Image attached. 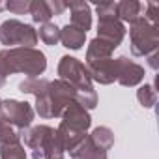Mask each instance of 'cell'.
<instances>
[{
	"instance_id": "6da1fadb",
	"label": "cell",
	"mask_w": 159,
	"mask_h": 159,
	"mask_svg": "<svg viewBox=\"0 0 159 159\" xmlns=\"http://www.w3.org/2000/svg\"><path fill=\"white\" fill-rule=\"evenodd\" d=\"M47 67L45 54L38 49L15 47L0 51V88L6 84V79L11 73H25L30 77H39Z\"/></svg>"
},
{
	"instance_id": "7a4b0ae2",
	"label": "cell",
	"mask_w": 159,
	"mask_h": 159,
	"mask_svg": "<svg viewBox=\"0 0 159 159\" xmlns=\"http://www.w3.org/2000/svg\"><path fill=\"white\" fill-rule=\"evenodd\" d=\"M92 124V118L88 114V111L84 107H81L79 103L71 101L64 112H62V122L56 129V135L60 137L64 150L71 152L73 148H77L84 139H86V131Z\"/></svg>"
},
{
	"instance_id": "3957f363",
	"label": "cell",
	"mask_w": 159,
	"mask_h": 159,
	"mask_svg": "<svg viewBox=\"0 0 159 159\" xmlns=\"http://www.w3.org/2000/svg\"><path fill=\"white\" fill-rule=\"evenodd\" d=\"M131 52L133 56H148L157 51L159 45V25L150 23L144 15L131 23Z\"/></svg>"
},
{
	"instance_id": "277c9868",
	"label": "cell",
	"mask_w": 159,
	"mask_h": 159,
	"mask_svg": "<svg viewBox=\"0 0 159 159\" xmlns=\"http://www.w3.org/2000/svg\"><path fill=\"white\" fill-rule=\"evenodd\" d=\"M0 43L10 49L15 47L34 49V45L38 43V32L30 25H25L17 19H10L0 25Z\"/></svg>"
},
{
	"instance_id": "5b68a950",
	"label": "cell",
	"mask_w": 159,
	"mask_h": 159,
	"mask_svg": "<svg viewBox=\"0 0 159 159\" xmlns=\"http://www.w3.org/2000/svg\"><path fill=\"white\" fill-rule=\"evenodd\" d=\"M58 75H60L62 81H66L67 84H71L77 92L94 90L92 79H90V73H88L86 66L81 64L73 56H62V60L58 64Z\"/></svg>"
},
{
	"instance_id": "8992f818",
	"label": "cell",
	"mask_w": 159,
	"mask_h": 159,
	"mask_svg": "<svg viewBox=\"0 0 159 159\" xmlns=\"http://www.w3.org/2000/svg\"><path fill=\"white\" fill-rule=\"evenodd\" d=\"M0 120L6 122L8 125H13L21 131L30 127L34 120V109L26 101H17V99H6L0 107Z\"/></svg>"
},
{
	"instance_id": "52a82bcc",
	"label": "cell",
	"mask_w": 159,
	"mask_h": 159,
	"mask_svg": "<svg viewBox=\"0 0 159 159\" xmlns=\"http://www.w3.org/2000/svg\"><path fill=\"white\" fill-rule=\"evenodd\" d=\"M112 66H114L116 81L120 84H124V86H137L144 79V67L139 66L137 62L129 60L127 56L112 58Z\"/></svg>"
},
{
	"instance_id": "ba28073f",
	"label": "cell",
	"mask_w": 159,
	"mask_h": 159,
	"mask_svg": "<svg viewBox=\"0 0 159 159\" xmlns=\"http://www.w3.org/2000/svg\"><path fill=\"white\" fill-rule=\"evenodd\" d=\"M54 129L49 125H34L26 131H21V137L28 150H32V159H43V144Z\"/></svg>"
},
{
	"instance_id": "9c48e42d",
	"label": "cell",
	"mask_w": 159,
	"mask_h": 159,
	"mask_svg": "<svg viewBox=\"0 0 159 159\" xmlns=\"http://www.w3.org/2000/svg\"><path fill=\"white\" fill-rule=\"evenodd\" d=\"M124 36H125V26H124L122 21H118V19L99 21V25H98V38L112 43L114 47H118L122 43Z\"/></svg>"
},
{
	"instance_id": "30bf717a",
	"label": "cell",
	"mask_w": 159,
	"mask_h": 159,
	"mask_svg": "<svg viewBox=\"0 0 159 159\" xmlns=\"http://www.w3.org/2000/svg\"><path fill=\"white\" fill-rule=\"evenodd\" d=\"M86 69L90 73V79H92V81H96V83H99V84H111V83L116 81L112 58L90 62V64H86Z\"/></svg>"
},
{
	"instance_id": "8fae6325",
	"label": "cell",
	"mask_w": 159,
	"mask_h": 159,
	"mask_svg": "<svg viewBox=\"0 0 159 159\" xmlns=\"http://www.w3.org/2000/svg\"><path fill=\"white\" fill-rule=\"evenodd\" d=\"M67 8L71 11V26L86 34L92 26V13L90 6L86 2H67Z\"/></svg>"
},
{
	"instance_id": "7c38bea8",
	"label": "cell",
	"mask_w": 159,
	"mask_h": 159,
	"mask_svg": "<svg viewBox=\"0 0 159 159\" xmlns=\"http://www.w3.org/2000/svg\"><path fill=\"white\" fill-rule=\"evenodd\" d=\"M114 49L116 47L112 43H109V41H105L101 38H94L90 41V45H88V51H86V64L111 58V54H112Z\"/></svg>"
},
{
	"instance_id": "4fadbf2b",
	"label": "cell",
	"mask_w": 159,
	"mask_h": 159,
	"mask_svg": "<svg viewBox=\"0 0 159 159\" xmlns=\"http://www.w3.org/2000/svg\"><path fill=\"white\" fill-rule=\"evenodd\" d=\"M69 153H71L73 159H107V152L101 150L99 146H96L88 137L77 148H73Z\"/></svg>"
},
{
	"instance_id": "5bb4252c",
	"label": "cell",
	"mask_w": 159,
	"mask_h": 159,
	"mask_svg": "<svg viewBox=\"0 0 159 159\" xmlns=\"http://www.w3.org/2000/svg\"><path fill=\"white\" fill-rule=\"evenodd\" d=\"M142 11H144V4L137 2V0H124V2H118L116 8L118 21H125V23H133L142 15Z\"/></svg>"
},
{
	"instance_id": "9a60e30c",
	"label": "cell",
	"mask_w": 159,
	"mask_h": 159,
	"mask_svg": "<svg viewBox=\"0 0 159 159\" xmlns=\"http://www.w3.org/2000/svg\"><path fill=\"white\" fill-rule=\"evenodd\" d=\"M60 41H62L64 47L77 51V49H81V47L84 45L86 34L81 32V30H77V28H73L71 25H67V26H64V28L60 30Z\"/></svg>"
},
{
	"instance_id": "2e32d148",
	"label": "cell",
	"mask_w": 159,
	"mask_h": 159,
	"mask_svg": "<svg viewBox=\"0 0 159 159\" xmlns=\"http://www.w3.org/2000/svg\"><path fill=\"white\" fill-rule=\"evenodd\" d=\"M49 83L47 79H39V77H30V79H25V81L19 84V90L23 94H34L36 98L43 96L47 90H49Z\"/></svg>"
},
{
	"instance_id": "e0dca14e",
	"label": "cell",
	"mask_w": 159,
	"mask_h": 159,
	"mask_svg": "<svg viewBox=\"0 0 159 159\" xmlns=\"http://www.w3.org/2000/svg\"><path fill=\"white\" fill-rule=\"evenodd\" d=\"M64 152L66 150L60 137L56 135V131H52L43 144V159H64Z\"/></svg>"
},
{
	"instance_id": "ac0fdd59",
	"label": "cell",
	"mask_w": 159,
	"mask_h": 159,
	"mask_svg": "<svg viewBox=\"0 0 159 159\" xmlns=\"http://www.w3.org/2000/svg\"><path fill=\"white\" fill-rule=\"evenodd\" d=\"M88 139H90L96 146H99L101 150H105V152L114 144V135H112V131H111L109 127H96V129L88 135Z\"/></svg>"
},
{
	"instance_id": "d6986e66",
	"label": "cell",
	"mask_w": 159,
	"mask_h": 159,
	"mask_svg": "<svg viewBox=\"0 0 159 159\" xmlns=\"http://www.w3.org/2000/svg\"><path fill=\"white\" fill-rule=\"evenodd\" d=\"M30 15L36 23H49V19L52 17L51 10H49V4L45 2V0H34V2H30Z\"/></svg>"
},
{
	"instance_id": "ffe728a7",
	"label": "cell",
	"mask_w": 159,
	"mask_h": 159,
	"mask_svg": "<svg viewBox=\"0 0 159 159\" xmlns=\"http://www.w3.org/2000/svg\"><path fill=\"white\" fill-rule=\"evenodd\" d=\"M38 38H39L45 45H56V43L60 41V28H58L54 23H45V25H41Z\"/></svg>"
},
{
	"instance_id": "44dd1931",
	"label": "cell",
	"mask_w": 159,
	"mask_h": 159,
	"mask_svg": "<svg viewBox=\"0 0 159 159\" xmlns=\"http://www.w3.org/2000/svg\"><path fill=\"white\" fill-rule=\"evenodd\" d=\"M0 157L2 159H26V150L21 142L2 144V148H0Z\"/></svg>"
},
{
	"instance_id": "7402d4cb",
	"label": "cell",
	"mask_w": 159,
	"mask_h": 159,
	"mask_svg": "<svg viewBox=\"0 0 159 159\" xmlns=\"http://www.w3.org/2000/svg\"><path fill=\"white\" fill-rule=\"evenodd\" d=\"M137 98H139V101H140V105H142V107L150 109V107H153V105H155V101H157V92L153 90V86H152V84H144V86H140V88H139Z\"/></svg>"
},
{
	"instance_id": "603a6c76",
	"label": "cell",
	"mask_w": 159,
	"mask_h": 159,
	"mask_svg": "<svg viewBox=\"0 0 159 159\" xmlns=\"http://www.w3.org/2000/svg\"><path fill=\"white\" fill-rule=\"evenodd\" d=\"M19 140H21V133L15 131L6 122L0 120V146L2 144H13V142H19Z\"/></svg>"
},
{
	"instance_id": "cb8c5ba5",
	"label": "cell",
	"mask_w": 159,
	"mask_h": 159,
	"mask_svg": "<svg viewBox=\"0 0 159 159\" xmlns=\"http://www.w3.org/2000/svg\"><path fill=\"white\" fill-rule=\"evenodd\" d=\"M116 8H118V2H101V4H98L96 10H98L99 21H105V19H118Z\"/></svg>"
},
{
	"instance_id": "d4e9b609",
	"label": "cell",
	"mask_w": 159,
	"mask_h": 159,
	"mask_svg": "<svg viewBox=\"0 0 159 159\" xmlns=\"http://www.w3.org/2000/svg\"><path fill=\"white\" fill-rule=\"evenodd\" d=\"M6 10H10L11 13H30V0H10L6 4Z\"/></svg>"
},
{
	"instance_id": "484cf974",
	"label": "cell",
	"mask_w": 159,
	"mask_h": 159,
	"mask_svg": "<svg viewBox=\"0 0 159 159\" xmlns=\"http://www.w3.org/2000/svg\"><path fill=\"white\" fill-rule=\"evenodd\" d=\"M144 10H146L144 17H146L150 23L159 25V4H155V2H148V4L144 6Z\"/></svg>"
},
{
	"instance_id": "4316f807",
	"label": "cell",
	"mask_w": 159,
	"mask_h": 159,
	"mask_svg": "<svg viewBox=\"0 0 159 159\" xmlns=\"http://www.w3.org/2000/svg\"><path fill=\"white\" fill-rule=\"evenodd\" d=\"M47 4H49V10L52 15H60L64 10H67V2H60V0H51Z\"/></svg>"
},
{
	"instance_id": "83f0119b",
	"label": "cell",
	"mask_w": 159,
	"mask_h": 159,
	"mask_svg": "<svg viewBox=\"0 0 159 159\" xmlns=\"http://www.w3.org/2000/svg\"><path fill=\"white\" fill-rule=\"evenodd\" d=\"M148 60H150V66H152L153 69H157V66H159V64H157V51L152 52V54H148Z\"/></svg>"
},
{
	"instance_id": "f1b7e54d",
	"label": "cell",
	"mask_w": 159,
	"mask_h": 159,
	"mask_svg": "<svg viewBox=\"0 0 159 159\" xmlns=\"http://www.w3.org/2000/svg\"><path fill=\"white\" fill-rule=\"evenodd\" d=\"M4 8H6V4H2V2H0V11H2Z\"/></svg>"
},
{
	"instance_id": "f546056e",
	"label": "cell",
	"mask_w": 159,
	"mask_h": 159,
	"mask_svg": "<svg viewBox=\"0 0 159 159\" xmlns=\"http://www.w3.org/2000/svg\"><path fill=\"white\" fill-rule=\"evenodd\" d=\"M0 107H2V99H0Z\"/></svg>"
}]
</instances>
